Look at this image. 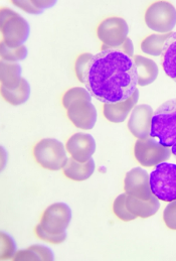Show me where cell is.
Segmentation results:
<instances>
[{"mask_svg":"<svg viewBox=\"0 0 176 261\" xmlns=\"http://www.w3.org/2000/svg\"><path fill=\"white\" fill-rule=\"evenodd\" d=\"M84 84L91 95L104 104L125 101L138 86L134 60L115 48L102 50L90 61Z\"/></svg>","mask_w":176,"mask_h":261,"instance_id":"obj_1","label":"cell"},{"mask_svg":"<svg viewBox=\"0 0 176 261\" xmlns=\"http://www.w3.org/2000/svg\"><path fill=\"white\" fill-rule=\"evenodd\" d=\"M150 136L167 147L176 142V99L164 102L154 112Z\"/></svg>","mask_w":176,"mask_h":261,"instance_id":"obj_2","label":"cell"},{"mask_svg":"<svg viewBox=\"0 0 176 261\" xmlns=\"http://www.w3.org/2000/svg\"><path fill=\"white\" fill-rule=\"evenodd\" d=\"M1 42L9 47H19L28 40L31 28L26 19L14 10L2 7L0 11Z\"/></svg>","mask_w":176,"mask_h":261,"instance_id":"obj_3","label":"cell"},{"mask_svg":"<svg viewBox=\"0 0 176 261\" xmlns=\"http://www.w3.org/2000/svg\"><path fill=\"white\" fill-rule=\"evenodd\" d=\"M34 158L36 162L48 171L63 170L68 161L66 145L55 138H44L34 147Z\"/></svg>","mask_w":176,"mask_h":261,"instance_id":"obj_4","label":"cell"},{"mask_svg":"<svg viewBox=\"0 0 176 261\" xmlns=\"http://www.w3.org/2000/svg\"><path fill=\"white\" fill-rule=\"evenodd\" d=\"M150 175V188L154 196L164 202L176 200V165L162 163Z\"/></svg>","mask_w":176,"mask_h":261,"instance_id":"obj_5","label":"cell"},{"mask_svg":"<svg viewBox=\"0 0 176 261\" xmlns=\"http://www.w3.org/2000/svg\"><path fill=\"white\" fill-rule=\"evenodd\" d=\"M171 148L162 145L154 137L138 139L134 145V156L143 167L152 168L171 158Z\"/></svg>","mask_w":176,"mask_h":261,"instance_id":"obj_6","label":"cell"},{"mask_svg":"<svg viewBox=\"0 0 176 261\" xmlns=\"http://www.w3.org/2000/svg\"><path fill=\"white\" fill-rule=\"evenodd\" d=\"M147 27L159 34H169L175 28L176 8L170 2L157 1L152 3L145 12Z\"/></svg>","mask_w":176,"mask_h":261,"instance_id":"obj_7","label":"cell"},{"mask_svg":"<svg viewBox=\"0 0 176 261\" xmlns=\"http://www.w3.org/2000/svg\"><path fill=\"white\" fill-rule=\"evenodd\" d=\"M129 27L127 21L118 16L108 17L100 22L97 28V36L103 43L102 50L118 48L128 39Z\"/></svg>","mask_w":176,"mask_h":261,"instance_id":"obj_8","label":"cell"},{"mask_svg":"<svg viewBox=\"0 0 176 261\" xmlns=\"http://www.w3.org/2000/svg\"><path fill=\"white\" fill-rule=\"evenodd\" d=\"M72 209L66 203H54L48 206L43 213L40 225L51 234H63L72 221Z\"/></svg>","mask_w":176,"mask_h":261,"instance_id":"obj_9","label":"cell"},{"mask_svg":"<svg viewBox=\"0 0 176 261\" xmlns=\"http://www.w3.org/2000/svg\"><path fill=\"white\" fill-rule=\"evenodd\" d=\"M67 115L76 127L83 130L94 128L98 119L96 107L89 99L74 101L67 109Z\"/></svg>","mask_w":176,"mask_h":261,"instance_id":"obj_10","label":"cell"},{"mask_svg":"<svg viewBox=\"0 0 176 261\" xmlns=\"http://www.w3.org/2000/svg\"><path fill=\"white\" fill-rule=\"evenodd\" d=\"M124 190L128 196L144 201L155 197L150 188V175L142 168H134L126 174Z\"/></svg>","mask_w":176,"mask_h":261,"instance_id":"obj_11","label":"cell"},{"mask_svg":"<svg viewBox=\"0 0 176 261\" xmlns=\"http://www.w3.org/2000/svg\"><path fill=\"white\" fill-rule=\"evenodd\" d=\"M66 148L71 158L80 163H87L93 158L97 144L91 134L78 132L68 139Z\"/></svg>","mask_w":176,"mask_h":261,"instance_id":"obj_12","label":"cell"},{"mask_svg":"<svg viewBox=\"0 0 176 261\" xmlns=\"http://www.w3.org/2000/svg\"><path fill=\"white\" fill-rule=\"evenodd\" d=\"M153 114L150 105L141 104L134 107L128 121V128L136 138L141 139L150 136Z\"/></svg>","mask_w":176,"mask_h":261,"instance_id":"obj_13","label":"cell"},{"mask_svg":"<svg viewBox=\"0 0 176 261\" xmlns=\"http://www.w3.org/2000/svg\"><path fill=\"white\" fill-rule=\"evenodd\" d=\"M139 90L137 89L132 96L122 102L104 104L103 113L107 120L112 123H122L126 120L128 115L132 112L134 107L137 105L139 100Z\"/></svg>","mask_w":176,"mask_h":261,"instance_id":"obj_14","label":"cell"},{"mask_svg":"<svg viewBox=\"0 0 176 261\" xmlns=\"http://www.w3.org/2000/svg\"><path fill=\"white\" fill-rule=\"evenodd\" d=\"M133 60L137 70L138 86L145 87L152 84L159 74V69L156 63L151 59L139 55L134 57Z\"/></svg>","mask_w":176,"mask_h":261,"instance_id":"obj_15","label":"cell"},{"mask_svg":"<svg viewBox=\"0 0 176 261\" xmlns=\"http://www.w3.org/2000/svg\"><path fill=\"white\" fill-rule=\"evenodd\" d=\"M126 206L133 215H135L137 218L145 219L151 217L158 212L160 208V203L159 199L156 196L151 200L144 201L128 196L126 194Z\"/></svg>","mask_w":176,"mask_h":261,"instance_id":"obj_16","label":"cell"},{"mask_svg":"<svg viewBox=\"0 0 176 261\" xmlns=\"http://www.w3.org/2000/svg\"><path fill=\"white\" fill-rule=\"evenodd\" d=\"M96 169V164L93 158L87 163H80L73 158H70L66 167L63 169L64 174L72 180L83 181L91 177Z\"/></svg>","mask_w":176,"mask_h":261,"instance_id":"obj_17","label":"cell"},{"mask_svg":"<svg viewBox=\"0 0 176 261\" xmlns=\"http://www.w3.org/2000/svg\"><path fill=\"white\" fill-rule=\"evenodd\" d=\"M21 66L18 63H10L1 60L0 81L1 86L8 90H14L21 83Z\"/></svg>","mask_w":176,"mask_h":261,"instance_id":"obj_18","label":"cell"},{"mask_svg":"<svg viewBox=\"0 0 176 261\" xmlns=\"http://www.w3.org/2000/svg\"><path fill=\"white\" fill-rule=\"evenodd\" d=\"M161 59L165 74L176 83V33H172L164 44Z\"/></svg>","mask_w":176,"mask_h":261,"instance_id":"obj_19","label":"cell"},{"mask_svg":"<svg viewBox=\"0 0 176 261\" xmlns=\"http://www.w3.org/2000/svg\"><path fill=\"white\" fill-rule=\"evenodd\" d=\"M31 85L30 83L22 78L21 83L14 90H8L1 86V95L3 99L13 106H19L24 104L31 97Z\"/></svg>","mask_w":176,"mask_h":261,"instance_id":"obj_20","label":"cell"},{"mask_svg":"<svg viewBox=\"0 0 176 261\" xmlns=\"http://www.w3.org/2000/svg\"><path fill=\"white\" fill-rule=\"evenodd\" d=\"M171 35L172 33L163 34V35L156 34V35L148 36L141 43V50L147 55L154 56V57H158L162 55L164 44Z\"/></svg>","mask_w":176,"mask_h":261,"instance_id":"obj_21","label":"cell"},{"mask_svg":"<svg viewBox=\"0 0 176 261\" xmlns=\"http://www.w3.org/2000/svg\"><path fill=\"white\" fill-rule=\"evenodd\" d=\"M0 55H1L2 61L10 62V63H18L26 59L28 55V50L25 45H21L19 47H9L1 42Z\"/></svg>","mask_w":176,"mask_h":261,"instance_id":"obj_22","label":"cell"},{"mask_svg":"<svg viewBox=\"0 0 176 261\" xmlns=\"http://www.w3.org/2000/svg\"><path fill=\"white\" fill-rule=\"evenodd\" d=\"M92 95L91 93L89 92L88 90L86 88L82 87H74L69 89L63 96V99H62V103H63V106L68 109L69 106L74 102V101H77V100H80V99H89V100H92Z\"/></svg>","mask_w":176,"mask_h":261,"instance_id":"obj_23","label":"cell"},{"mask_svg":"<svg viewBox=\"0 0 176 261\" xmlns=\"http://www.w3.org/2000/svg\"><path fill=\"white\" fill-rule=\"evenodd\" d=\"M113 211L114 214L122 221L129 222L136 219V216L133 215L132 213L127 209L126 206V193L121 194L116 198L113 204Z\"/></svg>","mask_w":176,"mask_h":261,"instance_id":"obj_24","label":"cell"},{"mask_svg":"<svg viewBox=\"0 0 176 261\" xmlns=\"http://www.w3.org/2000/svg\"><path fill=\"white\" fill-rule=\"evenodd\" d=\"M1 254H0V259L5 260V259H13L14 255L16 254V244L15 241L12 239L10 235L7 233L1 232Z\"/></svg>","mask_w":176,"mask_h":261,"instance_id":"obj_25","label":"cell"},{"mask_svg":"<svg viewBox=\"0 0 176 261\" xmlns=\"http://www.w3.org/2000/svg\"><path fill=\"white\" fill-rule=\"evenodd\" d=\"M93 57H94V55H92L90 53H85V54L80 55L75 62V72H76L77 78L83 84L85 82V73H86L87 67H88L89 63Z\"/></svg>","mask_w":176,"mask_h":261,"instance_id":"obj_26","label":"cell"},{"mask_svg":"<svg viewBox=\"0 0 176 261\" xmlns=\"http://www.w3.org/2000/svg\"><path fill=\"white\" fill-rule=\"evenodd\" d=\"M35 232L38 236V238H40L41 240H44L45 242L51 243V244H61L63 243L66 239H67V232L63 233V234H51L48 233L47 231H45L44 228L39 224L36 229Z\"/></svg>","mask_w":176,"mask_h":261,"instance_id":"obj_27","label":"cell"},{"mask_svg":"<svg viewBox=\"0 0 176 261\" xmlns=\"http://www.w3.org/2000/svg\"><path fill=\"white\" fill-rule=\"evenodd\" d=\"M163 220L169 229L176 230V200L169 202V204L164 209Z\"/></svg>","mask_w":176,"mask_h":261,"instance_id":"obj_28","label":"cell"},{"mask_svg":"<svg viewBox=\"0 0 176 261\" xmlns=\"http://www.w3.org/2000/svg\"><path fill=\"white\" fill-rule=\"evenodd\" d=\"M11 2L13 3V5H15L16 7L20 8L21 10H23V11H25L27 13H31V14H41V13H43V10H41L40 8L35 6L33 1L12 0Z\"/></svg>","mask_w":176,"mask_h":261,"instance_id":"obj_29","label":"cell"},{"mask_svg":"<svg viewBox=\"0 0 176 261\" xmlns=\"http://www.w3.org/2000/svg\"><path fill=\"white\" fill-rule=\"evenodd\" d=\"M28 248L32 249L33 251H35L39 255L41 260H53V258H54L51 249H49L48 247L44 246V245L36 244V245H32Z\"/></svg>","mask_w":176,"mask_h":261,"instance_id":"obj_30","label":"cell"},{"mask_svg":"<svg viewBox=\"0 0 176 261\" xmlns=\"http://www.w3.org/2000/svg\"><path fill=\"white\" fill-rule=\"evenodd\" d=\"M13 260H41V258L35 251L27 248L25 250L17 251L13 257Z\"/></svg>","mask_w":176,"mask_h":261,"instance_id":"obj_31","label":"cell"},{"mask_svg":"<svg viewBox=\"0 0 176 261\" xmlns=\"http://www.w3.org/2000/svg\"><path fill=\"white\" fill-rule=\"evenodd\" d=\"M116 49H118V50H120V51L126 54V55L129 56L130 58H132L133 55H134V45H133L132 41H131L129 38L127 39V41H126L124 44H122L120 47L116 48Z\"/></svg>","mask_w":176,"mask_h":261,"instance_id":"obj_32","label":"cell"},{"mask_svg":"<svg viewBox=\"0 0 176 261\" xmlns=\"http://www.w3.org/2000/svg\"><path fill=\"white\" fill-rule=\"evenodd\" d=\"M33 3L35 4V6H37L38 8L44 11V9L53 6L56 3V1L55 0H33Z\"/></svg>","mask_w":176,"mask_h":261,"instance_id":"obj_33","label":"cell"},{"mask_svg":"<svg viewBox=\"0 0 176 261\" xmlns=\"http://www.w3.org/2000/svg\"><path fill=\"white\" fill-rule=\"evenodd\" d=\"M1 152H2V156H1V164H2V166H1V169L3 170L4 165H5V161H4V159H5V156H7V155L5 154V149H4V147H3V146L1 147Z\"/></svg>","mask_w":176,"mask_h":261,"instance_id":"obj_34","label":"cell"},{"mask_svg":"<svg viewBox=\"0 0 176 261\" xmlns=\"http://www.w3.org/2000/svg\"><path fill=\"white\" fill-rule=\"evenodd\" d=\"M171 152H172V155H174L176 159V142L171 146Z\"/></svg>","mask_w":176,"mask_h":261,"instance_id":"obj_35","label":"cell"}]
</instances>
